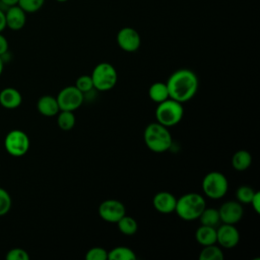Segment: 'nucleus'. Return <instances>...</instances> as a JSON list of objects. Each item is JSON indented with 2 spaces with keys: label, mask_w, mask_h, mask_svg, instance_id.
Segmentation results:
<instances>
[{
  "label": "nucleus",
  "mask_w": 260,
  "mask_h": 260,
  "mask_svg": "<svg viewBox=\"0 0 260 260\" xmlns=\"http://www.w3.org/2000/svg\"><path fill=\"white\" fill-rule=\"evenodd\" d=\"M22 103L21 93L14 87H5L0 91V105L4 109H17Z\"/></svg>",
  "instance_id": "2eb2a0df"
},
{
  "label": "nucleus",
  "mask_w": 260,
  "mask_h": 260,
  "mask_svg": "<svg viewBox=\"0 0 260 260\" xmlns=\"http://www.w3.org/2000/svg\"><path fill=\"white\" fill-rule=\"evenodd\" d=\"M0 2H1V4L5 5L7 8L18 4V0H0Z\"/></svg>",
  "instance_id": "72a5a7b5"
},
{
  "label": "nucleus",
  "mask_w": 260,
  "mask_h": 260,
  "mask_svg": "<svg viewBox=\"0 0 260 260\" xmlns=\"http://www.w3.org/2000/svg\"><path fill=\"white\" fill-rule=\"evenodd\" d=\"M37 109L39 113L45 117H54L60 112L57 99L49 94L42 95L38 100Z\"/></svg>",
  "instance_id": "dca6fc26"
},
{
  "label": "nucleus",
  "mask_w": 260,
  "mask_h": 260,
  "mask_svg": "<svg viewBox=\"0 0 260 260\" xmlns=\"http://www.w3.org/2000/svg\"><path fill=\"white\" fill-rule=\"evenodd\" d=\"M30 141L25 132L19 129L9 131L4 138V148L11 156H23L29 149Z\"/></svg>",
  "instance_id": "0eeeda50"
},
{
  "label": "nucleus",
  "mask_w": 260,
  "mask_h": 260,
  "mask_svg": "<svg viewBox=\"0 0 260 260\" xmlns=\"http://www.w3.org/2000/svg\"><path fill=\"white\" fill-rule=\"evenodd\" d=\"M148 96L152 102L156 104L161 103L167 99H169L170 94H169L167 83L161 81H156L152 83L148 88Z\"/></svg>",
  "instance_id": "6ab92c4d"
},
{
  "label": "nucleus",
  "mask_w": 260,
  "mask_h": 260,
  "mask_svg": "<svg viewBox=\"0 0 260 260\" xmlns=\"http://www.w3.org/2000/svg\"><path fill=\"white\" fill-rule=\"evenodd\" d=\"M56 99L60 111L74 112L82 105L84 94L75 85H69L62 88Z\"/></svg>",
  "instance_id": "6e6552de"
},
{
  "label": "nucleus",
  "mask_w": 260,
  "mask_h": 260,
  "mask_svg": "<svg viewBox=\"0 0 260 260\" xmlns=\"http://www.w3.org/2000/svg\"><path fill=\"white\" fill-rule=\"evenodd\" d=\"M198 219L201 224L213 228H217L221 223L218 209L213 207H205L199 215Z\"/></svg>",
  "instance_id": "aec40b11"
},
{
  "label": "nucleus",
  "mask_w": 260,
  "mask_h": 260,
  "mask_svg": "<svg viewBox=\"0 0 260 260\" xmlns=\"http://www.w3.org/2000/svg\"><path fill=\"white\" fill-rule=\"evenodd\" d=\"M8 51V41L7 39L0 32V57H3Z\"/></svg>",
  "instance_id": "2f4dec72"
},
{
  "label": "nucleus",
  "mask_w": 260,
  "mask_h": 260,
  "mask_svg": "<svg viewBox=\"0 0 260 260\" xmlns=\"http://www.w3.org/2000/svg\"><path fill=\"white\" fill-rule=\"evenodd\" d=\"M98 212L103 220L116 223L126 214V208L125 205L117 199H107L99 205Z\"/></svg>",
  "instance_id": "1a4fd4ad"
},
{
  "label": "nucleus",
  "mask_w": 260,
  "mask_h": 260,
  "mask_svg": "<svg viewBox=\"0 0 260 260\" xmlns=\"http://www.w3.org/2000/svg\"><path fill=\"white\" fill-rule=\"evenodd\" d=\"M240 233L235 224L220 223L216 228V243L219 247L232 249L239 244Z\"/></svg>",
  "instance_id": "9b49d317"
},
{
  "label": "nucleus",
  "mask_w": 260,
  "mask_h": 260,
  "mask_svg": "<svg viewBox=\"0 0 260 260\" xmlns=\"http://www.w3.org/2000/svg\"><path fill=\"white\" fill-rule=\"evenodd\" d=\"M218 213L221 223L236 224L242 219L244 209L243 205L239 201L229 200L220 205L218 208Z\"/></svg>",
  "instance_id": "f8f14e48"
},
{
  "label": "nucleus",
  "mask_w": 260,
  "mask_h": 260,
  "mask_svg": "<svg viewBox=\"0 0 260 260\" xmlns=\"http://www.w3.org/2000/svg\"><path fill=\"white\" fill-rule=\"evenodd\" d=\"M198 257L199 260H223L224 255L219 246L211 244L203 246Z\"/></svg>",
  "instance_id": "4be33fe9"
},
{
  "label": "nucleus",
  "mask_w": 260,
  "mask_h": 260,
  "mask_svg": "<svg viewBox=\"0 0 260 260\" xmlns=\"http://www.w3.org/2000/svg\"><path fill=\"white\" fill-rule=\"evenodd\" d=\"M136 258L134 251L125 246H118L108 251L109 260H135Z\"/></svg>",
  "instance_id": "412c9836"
},
{
  "label": "nucleus",
  "mask_w": 260,
  "mask_h": 260,
  "mask_svg": "<svg viewBox=\"0 0 260 260\" xmlns=\"http://www.w3.org/2000/svg\"><path fill=\"white\" fill-rule=\"evenodd\" d=\"M117 44L120 49L125 52H136L141 45V38L139 32L130 26L122 27L117 34Z\"/></svg>",
  "instance_id": "9d476101"
},
{
  "label": "nucleus",
  "mask_w": 260,
  "mask_h": 260,
  "mask_svg": "<svg viewBox=\"0 0 260 260\" xmlns=\"http://www.w3.org/2000/svg\"><path fill=\"white\" fill-rule=\"evenodd\" d=\"M143 140L148 149L160 153L169 150L173 143L172 134L168 127L157 123H149L143 131Z\"/></svg>",
  "instance_id": "f03ea898"
},
{
  "label": "nucleus",
  "mask_w": 260,
  "mask_h": 260,
  "mask_svg": "<svg viewBox=\"0 0 260 260\" xmlns=\"http://www.w3.org/2000/svg\"><path fill=\"white\" fill-rule=\"evenodd\" d=\"M56 116H57V124L61 130L69 131L74 127L76 119L73 112L60 111Z\"/></svg>",
  "instance_id": "b1692460"
},
{
  "label": "nucleus",
  "mask_w": 260,
  "mask_h": 260,
  "mask_svg": "<svg viewBox=\"0 0 260 260\" xmlns=\"http://www.w3.org/2000/svg\"><path fill=\"white\" fill-rule=\"evenodd\" d=\"M75 86L83 93H88L89 91H91L94 87H93V83H92V79L90 77V75H87V74H84V75H81L79 76L77 79H76V82H75Z\"/></svg>",
  "instance_id": "cd10ccee"
},
{
  "label": "nucleus",
  "mask_w": 260,
  "mask_h": 260,
  "mask_svg": "<svg viewBox=\"0 0 260 260\" xmlns=\"http://www.w3.org/2000/svg\"><path fill=\"white\" fill-rule=\"evenodd\" d=\"M255 192L256 191L252 187L248 185H242L236 191L237 201H239L241 204H250Z\"/></svg>",
  "instance_id": "393cba45"
},
{
  "label": "nucleus",
  "mask_w": 260,
  "mask_h": 260,
  "mask_svg": "<svg viewBox=\"0 0 260 260\" xmlns=\"http://www.w3.org/2000/svg\"><path fill=\"white\" fill-rule=\"evenodd\" d=\"M183 116V104L171 98L167 99L161 103H158L155 109L156 122L168 128L179 124Z\"/></svg>",
  "instance_id": "20e7f679"
},
{
  "label": "nucleus",
  "mask_w": 260,
  "mask_h": 260,
  "mask_svg": "<svg viewBox=\"0 0 260 260\" xmlns=\"http://www.w3.org/2000/svg\"><path fill=\"white\" fill-rule=\"evenodd\" d=\"M90 77L93 87L99 91H107L112 89L118 80L116 68L108 62H102L94 66Z\"/></svg>",
  "instance_id": "39448f33"
},
{
  "label": "nucleus",
  "mask_w": 260,
  "mask_h": 260,
  "mask_svg": "<svg viewBox=\"0 0 260 260\" xmlns=\"http://www.w3.org/2000/svg\"><path fill=\"white\" fill-rule=\"evenodd\" d=\"M195 239L202 247L216 244V228L201 224L195 232Z\"/></svg>",
  "instance_id": "f3484780"
},
{
  "label": "nucleus",
  "mask_w": 260,
  "mask_h": 260,
  "mask_svg": "<svg viewBox=\"0 0 260 260\" xmlns=\"http://www.w3.org/2000/svg\"><path fill=\"white\" fill-rule=\"evenodd\" d=\"M56 1H57V2H61V3H62V2H66V1H68V0H56Z\"/></svg>",
  "instance_id": "c9c22d12"
},
{
  "label": "nucleus",
  "mask_w": 260,
  "mask_h": 260,
  "mask_svg": "<svg viewBox=\"0 0 260 260\" xmlns=\"http://www.w3.org/2000/svg\"><path fill=\"white\" fill-rule=\"evenodd\" d=\"M86 260H107L108 251L102 247H92L85 253Z\"/></svg>",
  "instance_id": "c85d7f7f"
},
{
  "label": "nucleus",
  "mask_w": 260,
  "mask_h": 260,
  "mask_svg": "<svg viewBox=\"0 0 260 260\" xmlns=\"http://www.w3.org/2000/svg\"><path fill=\"white\" fill-rule=\"evenodd\" d=\"M252 164V155L249 151L241 149L236 151L232 156V167L238 172L246 171Z\"/></svg>",
  "instance_id": "a211bd4d"
},
{
  "label": "nucleus",
  "mask_w": 260,
  "mask_h": 260,
  "mask_svg": "<svg viewBox=\"0 0 260 260\" xmlns=\"http://www.w3.org/2000/svg\"><path fill=\"white\" fill-rule=\"evenodd\" d=\"M229 189L226 177L217 171L206 174L202 180V191L205 196L211 199L222 198Z\"/></svg>",
  "instance_id": "423d86ee"
},
{
  "label": "nucleus",
  "mask_w": 260,
  "mask_h": 260,
  "mask_svg": "<svg viewBox=\"0 0 260 260\" xmlns=\"http://www.w3.org/2000/svg\"><path fill=\"white\" fill-rule=\"evenodd\" d=\"M177 198L174 194L168 191L157 192L152 198V205L154 209L162 214H169L175 212Z\"/></svg>",
  "instance_id": "ddd939ff"
},
{
  "label": "nucleus",
  "mask_w": 260,
  "mask_h": 260,
  "mask_svg": "<svg viewBox=\"0 0 260 260\" xmlns=\"http://www.w3.org/2000/svg\"><path fill=\"white\" fill-rule=\"evenodd\" d=\"M6 28V21H5V12L0 8V32H2Z\"/></svg>",
  "instance_id": "473e14b6"
},
{
  "label": "nucleus",
  "mask_w": 260,
  "mask_h": 260,
  "mask_svg": "<svg viewBox=\"0 0 260 260\" xmlns=\"http://www.w3.org/2000/svg\"><path fill=\"white\" fill-rule=\"evenodd\" d=\"M45 1L46 0H18L17 5L25 13H35L43 7Z\"/></svg>",
  "instance_id": "a878e982"
},
{
  "label": "nucleus",
  "mask_w": 260,
  "mask_h": 260,
  "mask_svg": "<svg viewBox=\"0 0 260 260\" xmlns=\"http://www.w3.org/2000/svg\"><path fill=\"white\" fill-rule=\"evenodd\" d=\"M116 223L118 225V230L123 235L126 236H132L138 230V223L135 220V218H133L132 216H128L126 214L122 216Z\"/></svg>",
  "instance_id": "5701e85b"
},
{
  "label": "nucleus",
  "mask_w": 260,
  "mask_h": 260,
  "mask_svg": "<svg viewBox=\"0 0 260 260\" xmlns=\"http://www.w3.org/2000/svg\"><path fill=\"white\" fill-rule=\"evenodd\" d=\"M166 83L170 98L182 104L192 100L199 86V80L196 73L187 68L174 71Z\"/></svg>",
  "instance_id": "f257e3e1"
},
{
  "label": "nucleus",
  "mask_w": 260,
  "mask_h": 260,
  "mask_svg": "<svg viewBox=\"0 0 260 260\" xmlns=\"http://www.w3.org/2000/svg\"><path fill=\"white\" fill-rule=\"evenodd\" d=\"M7 260H28V253L22 248H12L6 254Z\"/></svg>",
  "instance_id": "c756f323"
},
{
  "label": "nucleus",
  "mask_w": 260,
  "mask_h": 260,
  "mask_svg": "<svg viewBox=\"0 0 260 260\" xmlns=\"http://www.w3.org/2000/svg\"><path fill=\"white\" fill-rule=\"evenodd\" d=\"M6 27L11 30H20L26 22V13L18 6L8 7L5 11Z\"/></svg>",
  "instance_id": "4468645a"
},
{
  "label": "nucleus",
  "mask_w": 260,
  "mask_h": 260,
  "mask_svg": "<svg viewBox=\"0 0 260 260\" xmlns=\"http://www.w3.org/2000/svg\"><path fill=\"white\" fill-rule=\"evenodd\" d=\"M250 204H252V207L256 213L260 212V192L259 191L255 192Z\"/></svg>",
  "instance_id": "7c9ffc66"
},
{
  "label": "nucleus",
  "mask_w": 260,
  "mask_h": 260,
  "mask_svg": "<svg viewBox=\"0 0 260 260\" xmlns=\"http://www.w3.org/2000/svg\"><path fill=\"white\" fill-rule=\"evenodd\" d=\"M205 207L206 203L204 197L199 193L190 192L177 198L175 212L181 219L192 221L198 219Z\"/></svg>",
  "instance_id": "7ed1b4c3"
},
{
  "label": "nucleus",
  "mask_w": 260,
  "mask_h": 260,
  "mask_svg": "<svg viewBox=\"0 0 260 260\" xmlns=\"http://www.w3.org/2000/svg\"><path fill=\"white\" fill-rule=\"evenodd\" d=\"M12 206V199L10 194L0 187V216L7 214Z\"/></svg>",
  "instance_id": "bb28decb"
},
{
  "label": "nucleus",
  "mask_w": 260,
  "mask_h": 260,
  "mask_svg": "<svg viewBox=\"0 0 260 260\" xmlns=\"http://www.w3.org/2000/svg\"><path fill=\"white\" fill-rule=\"evenodd\" d=\"M3 69H4V60L2 57H0V75L3 72Z\"/></svg>",
  "instance_id": "f704fd0d"
}]
</instances>
